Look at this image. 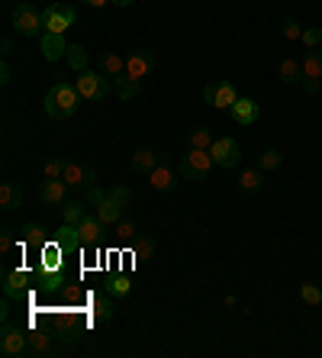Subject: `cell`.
<instances>
[{
  "label": "cell",
  "mask_w": 322,
  "mask_h": 358,
  "mask_svg": "<svg viewBox=\"0 0 322 358\" xmlns=\"http://www.w3.org/2000/svg\"><path fill=\"white\" fill-rule=\"evenodd\" d=\"M281 33H284V39L297 42V39H303V26H300V20L287 17V20H284V23H281Z\"/></svg>",
  "instance_id": "cell-39"
},
{
  "label": "cell",
  "mask_w": 322,
  "mask_h": 358,
  "mask_svg": "<svg viewBox=\"0 0 322 358\" xmlns=\"http://www.w3.org/2000/svg\"><path fill=\"white\" fill-rule=\"evenodd\" d=\"M20 203H23V184L20 181H3L0 184V207L7 210H17Z\"/></svg>",
  "instance_id": "cell-22"
},
{
  "label": "cell",
  "mask_w": 322,
  "mask_h": 358,
  "mask_svg": "<svg viewBox=\"0 0 322 358\" xmlns=\"http://www.w3.org/2000/svg\"><path fill=\"white\" fill-rule=\"evenodd\" d=\"M136 236H139V226H136V220L123 217L119 223H116V239H119V242H129V239H136Z\"/></svg>",
  "instance_id": "cell-36"
},
{
  "label": "cell",
  "mask_w": 322,
  "mask_h": 358,
  "mask_svg": "<svg viewBox=\"0 0 322 358\" xmlns=\"http://www.w3.org/2000/svg\"><path fill=\"white\" fill-rule=\"evenodd\" d=\"M36 284H39L42 291L55 294V291H61V284H65V278L58 275V271H39V275H36Z\"/></svg>",
  "instance_id": "cell-33"
},
{
  "label": "cell",
  "mask_w": 322,
  "mask_h": 358,
  "mask_svg": "<svg viewBox=\"0 0 322 358\" xmlns=\"http://www.w3.org/2000/svg\"><path fill=\"white\" fill-rule=\"evenodd\" d=\"M78 103H81V94H78L75 84L68 81H55L45 94V113L52 120H68L78 113Z\"/></svg>",
  "instance_id": "cell-1"
},
{
  "label": "cell",
  "mask_w": 322,
  "mask_h": 358,
  "mask_svg": "<svg viewBox=\"0 0 322 358\" xmlns=\"http://www.w3.org/2000/svg\"><path fill=\"white\" fill-rule=\"evenodd\" d=\"M39 197H42V203H55V207H65L68 203V184L65 181H42V187H39Z\"/></svg>",
  "instance_id": "cell-19"
},
{
  "label": "cell",
  "mask_w": 322,
  "mask_h": 358,
  "mask_svg": "<svg viewBox=\"0 0 322 358\" xmlns=\"http://www.w3.org/2000/svg\"><path fill=\"white\" fill-rule=\"evenodd\" d=\"M61 181H65L68 187H91V184H97V175H94L91 168H84L81 162H65Z\"/></svg>",
  "instance_id": "cell-12"
},
{
  "label": "cell",
  "mask_w": 322,
  "mask_h": 358,
  "mask_svg": "<svg viewBox=\"0 0 322 358\" xmlns=\"http://www.w3.org/2000/svg\"><path fill=\"white\" fill-rule=\"evenodd\" d=\"M97 68H100V75L119 78V75H126V59L119 55V52H100V55H97Z\"/></svg>",
  "instance_id": "cell-20"
},
{
  "label": "cell",
  "mask_w": 322,
  "mask_h": 358,
  "mask_svg": "<svg viewBox=\"0 0 322 358\" xmlns=\"http://www.w3.org/2000/svg\"><path fill=\"white\" fill-rule=\"evenodd\" d=\"M68 65L75 68V71H84V68H87V52L81 49V45H68Z\"/></svg>",
  "instance_id": "cell-38"
},
{
  "label": "cell",
  "mask_w": 322,
  "mask_h": 358,
  "mask_svg": "<svg viewBox=\"0 0 322 358\" xmlns=\"http://www.w3.org/2000/svg\"><path fill=\"white\" fill-rule=\"evenodd\" d=\"M213 168H216V162H213V155H210V152L190 149L187 155L181 159V165H177V175H181L184 181H207Z\"/></svg>",
  "instance_id": "cell-2"
},
{
  "label": "cell",
  "mask_w": 322,
  "mask_h": 358,
  "mask_svg": "<svg viewBox=\"0 0 322 358\" xmlns=\"http://www.w3.org/2000/svg\"><path fill=\"white\" fill-rule=\"evenodd\" d=\"M235 100H239V91H235L232 81H210L203 87V103H210L216 110H229Z\"/></svg>",
  "instance_id": "cell-7"
},
{
  "label": "cell",
  "mask_w": 322,
  "mask_h": 358,
  "mask_svg": "<svg viewBox=\"0 0 322 358\" xmlns=\"http://www.w3.org/2000/svg\"><path fill=\"white\" fill-rule=\"evenodd\" d=\"M110 197H113L119 207H126V203L133 200V191H129V187H123V184H116V187H110Z\"/></svg>",
  "instance_id": "cell-43"
},
{
  "label": "cell",
  "mask_w": 322,
  "mask_h": 358,
  "mask_svg": "<svg viewBox=\"0 0 322 358\" xmlns=\"http://www.w3.org/2000/svg\"><path fill=\"white\" fill-rule=\"evenodd\" d=\"M300 300L309 303V307H319L322 303V287L319 284H300Z\"/></svg>",
  "instance_id": "cell-37"
},
{
  "label": "cell",
  "mask_w": 322,
  "mask_h": 358,
  "mask_svg": "<svg viewBox=\"0 0 322 358\" xmlns=\"http://www.w3.org/2000/svg\"><path fill=\"white\" fill-rule=\"evenodd\" d=\"M319 78H322V49H309L303 55V91L319 94Z\"/></svg>",
  "instance_id": "cell-11"
},
{
  "label": "cell",
  "mask_w": 322,
  "mask_h": 358,
  "mask_svg": "<svg viewBox=\"0 0 322 358\" xmlns=\"http://www.w3.org/2000/svg\"><path fill=\"white\" fill-rule=\"evenodd\" d=\"M61 255H65V252H61V245L52 239L49 245L39 252V271H58V268H61Z\"/></svg>",
  "instance_id": "cell-24"
},
{
  "label": "cell",
  "mask_w": 322,
  "mask_h": 358,
  "mask_svg": "<svg viewBox=\"0 0 322 358\" xmlns=\"http://www.w3.org/2000/svg\"><path fill=\"white\" fill-rule=\"evenodd\" d=\"M39 49H42V55H45V62H58L68 55V39L58 33H42Z\"/></svg>",
  "instance_id": "cell-15"
},
{
  "label": "cell",
  "mask_w": 322,
  "mask_h": 358,
  "mask_svg": "<svg viewBox=\"0 0 322 358\" xmlns=\"http://www.w3.org/2000/svg\"><path fill=\"white\" fill-rule=\"evenodd\" d=\"M110 81H113V94L119 100H136L139 97V81H133V78L129 75H119V78H110Z\"/></svg>",
  "instance_id": "cell-25"
},
{
  "label": "cell",
  "mask_w": 322,
  "mask_h": 358,
  "mask_svg": "<svg viewBox=\"0 0 322 358\" xmlns=\"http://www.w3.org/2000/svg\"><path fill=\"white\" fill-rule=\"evenodd\" d=\"M161 159H165V155H158V152H152V149H136L133 152V171L149 175V171H155V168L161 165Z\"/></svg>",
  "instance_id": "cell-23"
},
{
  "label": "cell",
  "mask_w": 322,
  "mask_h": 358,
  "mask_svg": "<svg viewBox=\"0 0 322 358\" xmlns=\"http://www.w3.org/2000/svg\"><path fill=\"white\" fill-rule=\"evenodd\" d=\"M0 355H7V358L29 355V333L20 329V326L3 323V333H0Z\"/></svg>",
  "instance_id": "cell-6"
},
{
  "label": "cell",
  "mask_w": 322,
  "mask_h": 358,
  "mask_svg": "<svg viewBox=\"0 0 322 358\" xmlns=\"http://www.w3.org/2000/svg\"><path fill=\"white\" fill-rule=\"evenodd\" d=\"M10 249H13V236L3 229V236H0V252H10Z\"/></svg>",
  "instance_id": "cell-45"
},
{
  "label": "cell",
  "mask_w": 322,
  "mask_h": 358,
  "mask_svg": "<svg viewBox=\"0 0 322 358\" xmlns=\"http://www.w3.org/2000/svg\"><path fill=\"white\" fill-rule=\"evenodd\" d=\"M78 20V10L71 7V3H52V7H45V13H42V23H45V33H58L65 36L71 26H75Z\"/></svg>",
  "instance_id": "cell-4"
},
{
  "label": "cell",
  "mask_w": 322,
  "mask_h": 358,
  "mask_svg": "<svg viewBox=\"0 0 322 358\" xmlns=\"http://www.w3.org/2000/svg\"><path fill=\"white\" fill-rule=\"evenodd\" d=\"M149 184L155 187V191H161V194L174 191V187H177V181H174V168H171V162L161 159V165H158L155 171H149Z\"/></svg>",
  "instance_id": "cell-16"
},
{
  "label": "cell",
  "mask_w": 322,
  "mask_h": 358,
  "mask_svg": "<svg viewBox=\"0 0 322 358\" xmlns=\"http://www.w3.org/2000/svg\"><path fill=\"white\" fill-rule=\"evenodd\" d=\"M84 3H87V7H94V10H103L107 3H113V0H84Z\"/></svg>",
  "instance_id": "cell-46"
},
{
  "label": "cell",
  "mask_w": 322,
  "mask_h": 358,
  "mask_svg": "<svg viewBox=\"0 0 322 358\" xmlns=\"http://www.w3.org/2000/svg\"><path fill=\"white\" fill-rule=\"evenodd\" d=\"M152 255H155V239H152V236H136L133 259H136V262H149Z\"/></svg>",
  "instance_id": "cell-32"
},
{
  "label": "cell",
  "mask_w": 322,
  "mask_h": 358,
  "mask_svg": "<svg viewBox=\"0 0 322 358\" xmlns=\"http://www.w3.org/2000/svg\"><path fill=\"white\" fill-rule=\"evenodd\" d=\"M303 45L306 49H319L322 45V26H309V29H303Z\"/></svg>",
  "instance_id": "cell-41"
},
{
  "label": "cell",
  "mask_w": 322,
  "mask_h": 358,
  "mask_svg": "<svg viewBox=\"0 0 322 358\" xmlns=\"http://www.w3.org/2000/svg\"><path fill=\"white\" fill-rule=\"evenodd\" d=\"M277 78H281L284 84H300V81H303V62L284 59L281 65H277Z\"/></svg>",
  "instance_id": "cell-26"
},
{
  "label": "cell",
  "mask_w": 322,
  "mask_h": 358,
  "mask_svg": "<svg viewBox=\"0 0 322 358\" xmlns=\"http://www.w3.org/2000/svg\"><path fill=\"white\" fill-rule=\"evenodd\" d=\"M33 281L36 278L29 275V271H7L3 275V297H10V300H26V294L33 291Z\"/></svg>",
  "instance_id": "cell-10"
},
{
  "label": "cell",
  "mask_w": 322,
  "mask_h": 358,
  "mask_svg": "<svg viewBox=\"0 0 322 358\" xmlns=\"http://www.w3.org/2000/svg\"><path fill=\"white\" fill-rule=\"evenodd\" d=\"M55 242L61 245V252L65 255H71V252H78L84 245V239H81V229H78L75 223H61L58 226V233H55Z\"/></svg>",
  "instance_id": "cell-17"
},
{
  "label": "cell",
  "mask_w": 322,
  "mask_h": 358,
  "mask_svg": "<svg viewBox=\"0 0 322 358\" xmlns=\"http://www.w3.org/2000/svg\"><path fill=\"white\" fill-rule=\"evenodd\" d=\"M210 155H213L216 168H235L242 162V145L235 139H229V136H219V139L213 142Z\"/></svg>",
  "instance_id": "cell-9"
},
{
  "label": "cell",
  "mask_w": 322,
  "mask_h": 358,
  "mask_svg": "<svg viewBox=\"0 0 322 358\" xmlns=\"http://www.w3.org/2000/svg\"><path fill=\"white\" fill-rule=\"evenodd\" d=\"M110 197V191H103V187H100V184H91V187H87V203H91V207H97V203H103V200Z\"/></svg>",
  "instance_id": "cell-42"
},
{
  "label": "cell",
  "mask_w": 322,
  "mask_h": 358,
  "mask_svg": "<svg viewBox=\"0 0 322 358\" xmlns=\"http://www.w3.org/2000/svg\"><path fill=\"white\" fill-rule=\"evenodd\" d=\"M13 29H17L20 36H39L42 29H45L42 13L29 3V0H20L17 7H13Z\"/></svg>",
  "instance_id": "cell-5"
},
{
  "label": "cell",
  "mask_w": 322,
  "mask_h": 358,
  "mask_svg": "<svg viewBox=\"0 0 322 358\" xmlns=\"http://www.w3.org/2000/svg\"><path fill=\"white\" fill-rule=\"evenodd\" d=\"M281 165H284V155L277 149H265L258 155V168H261V171H277Z\"/></svg>",
  "instance_id": "cell-34"
},
{
  "label": "cell",
  "mask_w": 322,
  "mask_h": 358,
  "mask_svg": "<svg viewBox=\"0 0 322 358\" xmlns=\"http://www.w3.org/2000/svg\"><path fill=\"white\" fill-rule=\"evenodd\" d=\"M20 245H23L26 252H36L39 255L49 242H45V229H42L39 223H26L23 229H20Z\"/></svg>",
  "instance_id": "cell-14"
},
{
  "label": "cell",
  "mask_w": 322,
  "mask_h": 358,
  "mask_svg": "<svg viewBox=\"0 0 322 358\" xmlns=\"http://www.w3.org/2000/svg\"><path fill=\"white\" fill-rule=\"evenodd\" d=\"M229 117L235 120L239 126H251L258 117H261V110H258V103L251 97H239L235 103L229 107Z\"/></svg>",
  "instance_id": "cell-13"
},
{
  "label": "cell",
  "mask_w": 322,
  "mask_h": 358,
  "mask_svg": "<svg viewBox=\"0 0 322 358\" xmlns=\"http://www.w3.org/2000/svg\"><path fill=\"white\" fill-rule=\"evenodd\" d=\"M158 59L152 49H133L126 55V75L133 78V81H142V78H149L155 71Z\"/></svg>",
  "instance_id": "cell-8"
},
{
  "label": "cell",
  "mask_w": 322,
  "mask_h": 358,
  "mask_svg": "<svg viewBox=\"0 0 322 358\" xmlns=\"http://www.w3.org/2000/svg\"><path fill=\"white\" fill-rule=\"evenodd\" d=\"M97 217H100L103 226H116L119 220H123V207H119L113 197H107L103 203H97Z\"/></svg>",
  "instance_id": "cell-27"
},
{
  "label": "cell",
  "mask_w": 322,
  "mask_h": 358,
  "mask_svg": "<svg viewBox=\"0 0 322 358\" xmlns=\"http://www.w3.org/2000/svg\"><path fill=\"white\" fill-rule=\"evenodd\" d=\"M87 303H91L94 323H110L113 320V300H110V294H87Z\"/></svg>",
  "instance_id": "cell-18"
},
{
  "label": "cell",
  "mask_w": 322,
  "mask_h": 358,
  "mask_svg": "<svg viewBox=\"0 0 322 358\" xmlns=\"http://www.w3.org/2000/svg\"><path fill=\"white\" fill-rule=\"evenodd\" d=\"M113 3H116V7H133L136 0H113Z\"/></svg>",
  "instance_id": "cell-48"
},
{
  "label": "cell",
  "mask_w": 322,
  "mask_h": 358,
  "mask_svg": "<svg viewBox=\"0 0 322 358\" xmlns=\"http://www.w3.org/2000/svg\"><path fill=\"white\" fill-rule=\"evenodd\" d=\"M78 229H81V239L87 249H94V245H100V239H103V223H100V217L94 213V217H84L81 223H78Z\"/></svg>",
  "instance_id": "cell-21"
},
{
  "label": "cell",
  "mask_w": 322,
  "mask_h": 358,
  "mask_svg": "<svg viewBox=\"0 0 322 358\" xmlns=\"http://www.w3.org/2000/svg\"><path fill=\"white\" fill-rule=\"evenodd\" d=\"M75 87H78V94H81V100H87V103H100V100L110 94V78L97 75V71H91V68H84V71H78Z\"/></svg>",
  "instance_id": "cell-3"
},
{
  "label": "cell",
  "mask_w": 322,
  "mask_h": 358,
  "mask_svg": "<svg viewBox=\"0 0 322 358\" xmlns=\"http://www.w3.org/2000/svg\"><path fill=\"white\" fill-rule=\"evenodd\" d=\"M0 49H3V59H10V52H13V42L3 39V45H0Z\"/></svg>",
  "instance_id": "cell-47"
},
{
  "label": "cell",
  "mask_w": 322,
  "mask_h": 358,
  "mask_svg": "<svg viewBox=\"0 0 322 358\" xmlns=\"http://www.w3.org/2000/svg\"><path fill=\"white\" fill-rule=\"evenodd\" d=\"M10 81H13V71H10V62L3 59V65H0V84H3V87H7Z\"/></svg>",
  "instance_id": "cell-44"
},
{
  "label": "cell",
  "mask_w": 322,
  "mask_h": 358,
  "mask_svg": "<svg viewBox=\"0 0 322 358\" xmlns=\"http://www.w3.org/2000/svg\"><path fill=\"white\" fill-rule=\"evenodd\" d=\"M213 142H216V136H213L210 126H197V129L187 136V145L190 149H200V152H210L213 149Z\"/></svg>",
  "instance_id": "cell-29"
},
{
  "label": "cell",
  "mask_w": 322,
  "mask_h": 358,
  "mask_svg": "<svg viewBox=\"0 0 322 358\" xmlns=\"http://www.w3.org/2000/svg\"><path fill=\"white\" fill-rule=\"evenodd\" d=\"M52 352V336L45 329H33L29 333V355H49Z\"/></svg>",
  "instance_id": "cell-30"
},
{
  "label": "cell",
  "mask_w": 322,
  "mask_h": 358,
  "mask_svg": "<svg viewBox=\"0 0 322 358\" xmlns=\"http://www.w3.org/2000/svg\"><path fill=\"white\" fill-rule=\"evenodd\" d=\"M61 217H65V223H81L84 217H87V213H84V203L81 200H68L65 207H61Z\"/></svg>",
  "instance_id": "cell-35"
},
{
  "label": "cell",
  "mask_w": 322,
  "mask_h": 358,
  "mask_svg": "<svg viewBox=\"0 0 322 358\" xmlns=\"http://www.w3.org/2000/svg\"><path fill=\"white\" fill-rule=\"evenodd\" d=\"M129 291H133V278H129V275H113L107 281V294H110V297H129Z\"/></svg>",
  "instance_id": "cell-31"
},
{
  "label": "cell",
  "mask_w": 322,
  "mask_h": 358,
  "mask_svg": "<svg viewBox=\"0 0 322 358\" xmlns=\"http://www.w3.org/2000/svg\"><path fill=\"white\" fill-rule=\"evenodd\" d=\"M239 187L245 194L261 191V187H265V171H261V168H245V171L239 175Z\"/></svg>",
  "instance_id": "cell-28"
},
{
  "label": "cell",
  "mask_w": 322,
  "mask_h": 358,
  "mask_svg": "<svg viewBox=\"0 0 322 358\" xmlns=\"http://www.w3.org/2000/svg\"><path fill=\"white\" fill-rule=\"evenodd\" d=\"M61 175H65V159L45 162V178H49V181H61Z\"/></svg>",
  "instance_id": "cell-40"
}]
</instances>
